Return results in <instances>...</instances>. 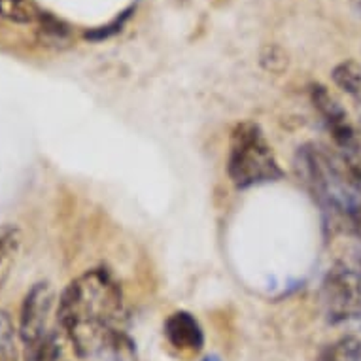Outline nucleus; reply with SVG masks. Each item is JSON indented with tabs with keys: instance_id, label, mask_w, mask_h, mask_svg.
<instances>
[{
	"instance_id": "18",
	"label": "nucleus",
	"mask_w": 361,
	"mask_h": 361,
	"mask_svg": "<svg viewBox=\"0 0 361 361\" xmlns=\"http://www.w3.org/2000/svg\"><path fill=\"white\" fill-rule=\"evenodd\" d=\"M357 2H360V12H361V0H357Z\"/></svg>"
},
{
	"instance_id": "19",
	"label": "nucleus",
	"mask_w": 361,
	"mask_h": 361,
	"mask_svg": "<svg viewBox=\"0 0 361 361\" xmlns=\"http://www.w3.org/2000/svg\"><path fill=\"white\" fill-rule=\"evenodd\" d=\"M360 274H361V263H360Z\"/></svg>"
},
{
	"instance_id": "1",
	"label": "nucleus",
	"mask_w": 361,
	"mask_h": 361,
	"mask_svg": "<svg viewBox=\"0 0 361 361\" xmlns=\"http://www.w3.org/2000/svg\"><path fill=\"white\" fill-rule=\"evenodd\" d=\"M123 312V295L118 282L102 269H93L71 282L63 291L57 310L61 326L71 329L80 320L116 324Z\"/></svg>"
},
{
	"instance_id": "8",
	"label": "nucleus",
	"mask_w": 361,
	"mask_h": 361,
	"mask_svg": "<svg viewBox=\"0 0 361 361\" xmlns=\"http://www.w3.org/2000/svg\"><path fill=\"white\" fill-rule=\"evenodd\" d=\"M333 83L346 95H352L355 99L361 97V65L357 61H343L338 63L331 72Z\"/></svg>"
},
{
	"instance_id": "2",
	"label": "nucleus",
	"mask_w": 361,
	"mask_h": 361,
	"mask_svg": "<svg viewBox=\"0 0 361 361\" xmlns=\"http://www.w3.org/2000/svg\"><path fill=\"white\" fill-rule=\"evenodd\" d=\"M227 172L233 184L240 190L276 182L282 178V169L273 148L267 142L265 133L254 121L238 123L233 130Z\"/></svg>"
},
{
	"instance_id": "15",
	"label": "nucleus",
	"mask_w": 361,
	"mask_h": 361,
	"mask_svg": "<svg viewBox=\"0 0 361 361\" xmlns=\"http://www.w3.org/2000/svg\"><path fill=\"white\" fill-rule=\"evenodd\" d=\"M19 231L13 225L0 227V269L6 265L19 246Z\"/></svg>"
},
{
	"instance_id": "9",
	"label": "nucleus",
	"mask_w": 361,
	"mask_h": 361,
	"mask_svg": "<svg viewBox=\"0 0 361 361\" xmlns=\"http://www.w3.org/2000/svg\"><path fill=\"white\" fill-rule=\"evenodd\" d=\"M0 18L10 23L29 25L38 21L40 12L32 0H0Z\"/></svg>"
},
{
	"instance_id": "16",
	"label": "nucleus",
	"mask_w": 361,
	"mask_h": 361,
	"mask_svg": "<svg viewBox=\"0 0 361 361\" xmlns=\"http://www.w3.org/2000/svg\"><path fill=\"white\" fill-rule=\"evenodd\" d=\"M13 326L6 312H0V361H4L12 352Z\"/></svg>"
},
{
	"instance_id": "3",
	"label": "nucleus",
	"mask_w": 361,
	"mask_h": 361,
	"mask_svg": "<svg viewBox=\"0 0 361 361\" xmlns=\"http://www.w3.org/2000/svg\"><path fill=\"white\" fill-rule=\"evenodd\" d=\"M66 333L82 361H138L135 341L116 324L80 320Z\"/></svg>"
},
{
	"instance_id": "10",
	"label": "nucleus",
	"mask_w": 361,
	"mask_h": 361,
	"mask_svg": "<svg viewBox=\"0 0 361 361\" xmlns=\"http://www.w3.org/2000/svg\"><path fill=\"white\" fill-rule=\"evenodd\" d=\"M320 361H361V338L352 335L338 338L322 352Z\"/></svg>"
},
{
	"instance_id": "14",
	"label": "nucleus",
	"mask_w": 361,
	"mask_h": 361,
	"mask_svg": "<svg viewBox=\"0 0 361 361\" xmlns=\"http://www.w3.org/2000/svg\"><path fill=\"white\" fill-rule=\"evenodd\" d=\"M38 25H40L42 35L51 42H65L71 36V27L48 12H40Z\"/></svg>"
},
{
	"instance_id": "5",
	"label": "nucleus",
	"mask_w": 361,
	"mask_h": 361,
	"mask_svg": "<svg viewBox=\"0 0 361 361\" xmlns=\"http://www.w3.org/2000/svg\"><path fill=\"white\" fill-rule=\"evenodd\" d=\"M310 101H312L316 112L320 114L324 123L331 133L333 142L343 154H352L360 149V140L355 135L354 125L350 123L348 112L344 106L329 93V89L324 87L322 83H314L310 87Z\"/></svg>"
},
{
	"instance_id": "7",
	"label": "nucleus",
	"mask_w": 361,
	"mask_h": 361,
	"mask_svg": "<svg viewBox=\"0 0 361 361\" xmlns=\"http://www.w3.org/2000/svg\"><path fill=\"white\" fill-rule=\"evenodd\" d=\"M165 337L171 346L188 354H197L204 346V333H202L201 324L197 322L195 316L184 310L171 314L166 318Z\"/></svg>"
},
{
	"instance_id": "6",
	"label": "nucleus",
	"mask_w": 361,
	"mask_h": 361,
	"mask_svg": "<svg viewBox=\"0 0 361 361\" xmlns=\"http://www.w3.org/2000/svg\"><path fill=\"white\" fill-rule=\"evenodd\" d=\"M54 305V291L49 284H35L25 295L19 312V337L25 344L38 341L48 333V318Z\"/></svg>"
},
{
	"instance_id": "11",
	"label": "nucleus",
	"mask_w": 361,
	"mask_h": 361,
	"mask_svg": "<svg viewBox=\"0 0 361 361\" xmlns=\"http://www.w3.org/2000/svg\"><path fill=\"white\" fill-rule=\"evenodd\" d=\"M25 346H27L25 361H59L61 344L55 337V333L48 331L46 335H42L38 341L25 344Z\"/></svg>"
},
{
	"instance_id": "12",
	"label": "nucleus",
	"mask_w": 361,
	"mask_h": 361,
	"mask_svg": "<svg viewBox=\"0 0 361 361\" xmlns=\"http://www.w3.org/2000/svg\"><path fill=\"white\" fill-rule=\"evenodd\" d=\"M261 68L269 74H284L290 66V55L279 44H265L259 51Z\"/></svg>"
},
{
	"instance_id": "13",
	"label": "nucleus",
	"mask_w": 361,
	"mask_h": 361,
	"mask_svg": "<svg viewBox=\"0 0 361 361\" xmlns=\"http://www.w3.org/2000/svg\"><path fill=\"white\" fill-rule=\"evenodd\" d=\"M135 12V8L130 6L127 10L119 13L118 18H114L110 23L102 25V27H97V29H91V30H85V35L83 38L85 40H91V42H102V40H108V38H112V36L119 35L121 30H123L125 23L129 21L130 16Z\"/></svg>"
},
{
	"instance_id": "17",
	"label": "nucleus",
	"mask_w": 361,
	"mask_h": 361,
	"mask_svg": "<svg viewBox=\"0 0 361 361\" xmlns=\"http://www.w3.org/2000/svg\"><path fill=\"white\" fill-rule=\"evenodd\" d=\"M202 361H221V360H219L218 355H208V357H204Z\"/></svg>"
},
{
	"instance_id": "4",
	"label": "nucleus",
	"mask_w": 361,
	"mask_h": 361,
	"mask_svg": "<svg viewBox=\"0 0 361 361\" xmlns=\"http://www.w3.org/2000/svg\"><path fill=\"white\" fill-rule=\"evenodd\" d=\"M322 297L327 318L333 324L361 320V274L338 263L327 273L322 284Z\"/></svg>"
}]
</instances>
